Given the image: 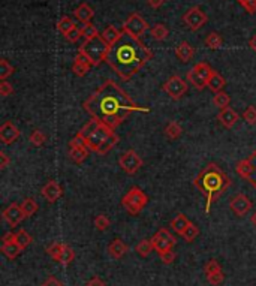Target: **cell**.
I'll return each mask as SVG.
<instances>
[{
	"label": "cell",
	"instance_id": "obj_1",
	"mask_svg": "<svg viewBox=\"0 0 256 286\" xmlns=\"http://www.w3.org/2000/svg\"><path fill=\"white\" fill-rule=\"evenodd\" d=\"M91 119L116 130L133 113H150V108L135 104L128 93L113 80H107L83 104Z\"/></svg>",
	"mask_w": 256,
	"mask_h": 286
},
{
	"label": "cell",
	"instance_id": "obj_2",
	"mask_svg": "<svg viewBox=\"0 0 256 286\" xmlns=\"http://www.w3.org/2000/svg\"><path fill=\"white\" fill-rule=\"evenodd\" d=\"M153 53L150 48H147L138 38H133L123 32L119 42L111 46L105 63L116 72L120 80L129 81L147 65Z\"/></svg>",
	"mask_w": 256,
	"mask_h": 286
},
{
	"label": "cell",
	"instance_id": "obj_3",
	"mask_svg": "<svg viewBox=\"0 0 256 286\" xmlns=\"http://www.w3.org/2000/svg\"><path fill=\"white\" fill-rule=\"evenodd\" d=\"M232 180L216 164L206 165L193 178V186L206 197V213L209 214L212 204L217 201L222 194L231 186Z\"/></svg>",
	"mask_w": 256,
	"mask_h": 286
},
{
	"label": "cell",
	"instance_id": "obj_4",
	"mask_svg": "<svg viewBox=\"0 0 256 286\" xmlns=\"http://www.w3.org/2000/svg\"><path fill=\"white\" fill-rule=\"evenodd\" d=\"M80 133L85 138L87 149L96 153L97 149H99L111 135H114V130L110 129L108 126L102 124L100 122L91 119L87 124H84V127L80 130Z\"/></svg>",
	"mask_w": 256,
	"mask_h": 286
},
{
	"label": "cell",
	"instance_id": "obj_5",
	"mask_svg": "<svg viewBox=\"0 0 256 286\" xmlns=\"http://www.w3.org/2000/svg\"><path fill=\"white\" fill-rule=\"evenodd\" d=\"M110 50H111V46L104 41V38L99 33L97 36L83 42L81 46L78 48V53L84 56L91 66H99L102 62H105Z\"/></svg>",
	"mask_w": 256,
	"mask_h": 286
},
{
	"label": "cell",
	"instance_id": "obj_6",
	"mask_svg": "<svg viewBox=\"0 0 256 286\" xmlns=\"http://www.w3.org/2000/svg\"><path fill=\"white\" fill-rule=\"evenodd\" d=\"M147 204H148V197L138 186H133L128 194L122 198V205L126 208V211L132 216L139 214Z\"/></svg>",
	"mask_w": 256,
	"mask_h": 286
},
{
	"label": "cell",
	"instance_id": "obj_7",
	"mask_svg": "<svg viewBox=\"0 0 256 286\" xmlns=\"http://www.w3.org/2000/svg\"><path fill=\"white\" fill-rule=\"evenodd\" d=\"M212 74H213V69L210 68V65L206 62H199L187 72L186 78L195 88L204 90V87H207V82L210 80Z\"/></svg>",
	"mask_w": 256,
	"mask_h": 286
},
{
	"label": "cell",
	"instance_id": "obj_8",
	"mask_svg": "<svg viewBox=\"0 0 256 286\" xmlns=\"http://www.w3.org/2000/svg\"><path fill=\"white\" fill-rule=\"evenodd\" d=\"M147 30H150L148 23L138 14V12H132L126 18V21L123 23V32L128 33L133 38H141Z\"/></svg>",
	"mask_w": 256,
	"mask_h": 286
},
{
	"label": "cell",
	"instance_id": "obj_9",
	"mask_svg": "<svg viewBox=\"0 0 256 286\" xmlns=\"http://www.w3.org/2000/svg\"><path fill=\"white\" fill-rule=\"evenodd\" d=\"M207 21H209V17H207V14L199 6H193V8L187 9L184 12V15H183V23L192 32L199 30L202 26L207 24Z\"/></svg>",
	"mask_w": 256,
	"mask_h": 286
},
{
	"label": "cell",
	"instance_id": "obj_10",
	"mask_svg": "<svg viewBox=\"0 0 256 286\" xmlns=\"http://www.w3.org/2000/svg\"><path fill=\"white\" fill-rule=\"evenodd\" d=\"M164 91L170 96L172 101H178L181 99L186 91H187V84L183 78H180L178 75H172L168 81L164 84Z\"/></svg>",
	"mask_w": 256,
	"mask_h": 286
},
{
	"label": "cell",
	"instance_id": "obj_11",
	"mask_svg": "<svg viewBox=\"0 0 256 286\" xmlns=\"http://www.w3.org/2000/svg\"><path fill=\"white\" fill-rule=\"evenodd\" d=\"M151 242H153L155 250H156L159 255L164 253V252H167V250H171V249L175 246V239H174V235L171 234L168 229H165V228L159 229V231L153 235Z\"/></svg>",
	"mask_w": 256,
	"mask_h": 286
},
{
	"label": "cell",
	"instance_id": "obj_12",
	"mask_svg": "<svg viewBox=\"0 0 256 286\" xmlns=\"http://www.w3.org/2000/svg\"><path fill=\"white\" fill-rule=\"evenodd\" d=\"M119 165L122 166V169H123L126 174L133 175V174H136V172L139 171V168L142 166V159L138 156L136 152L128 150V152H125V153L120 156Z\"/></svg>",
	"mask_w": 256,
	"mask_h": 286
},
{
	"label": "cell",
	"instance_id": "obj_13",
	"mask_svg": "<svg viewBox=\"0 0 256 286\" xmlns=\"http://www.w3.org/2000/svg\"><path fill=\"white\" fill-rule=\"evenodd\" d=\"M20 136V129L12 122H5L0 126V141L6 146L15 142Z\"/></svg>",
	"mask_w": 256,
	"mask_h": 286
},
{
	"label": "cell",
	"instance_id": "obj_14",
	"mask_svg": "<svg viewBox=\"0 0 256 286\" xmlns=\"http://www.w3.org/2000/svg\"><path fill=\"white\" fill-rule=\"evenodd\" d=\"M24 217H26V216H24V213H23V210H21V205L11 204L9 207H6V208L3 210V219H5V220L8 222V225L12 226V228H15Z\"/></svg>",
	"mask_w": 256,
	"mask_h": 286
},
{
	"label": "cell",
	"instance_id": "obj_15",
	"mask_svg": "<svg viewBox=\"0 0 256 286\" xmlns=\"http://www.w3.org/2000/svg\"><path fill=\"white\" fill-rule=\"evenodd\" d=\"M231 210L237 214V216H244L250 208H252V201L244 195V194H238L235 195L231 203H229Z\"/></svg>",
	"mask_w": 256,
	"mask_h": 286
},
{
	"label": "cell",
	"instance_id": "obj_16",
	"mask_svg": "<svg viewBox=\"0 0 256 286\" xmlns=\"http://www.w3.org/2000/svg\"><path fill=\"white\" fill-rule=\"evenodd\" d=\"M41 195L48 201V203H56L60 197H62V187L59 186V183L56 180H49L41 190Z\"/></svg>",
	"mask_w": 256,
	"mask_h": 286
},
{
	"label": "cell",
	"instance_id": "obj_17",
	"mask_svg": "<svg viewBox=\"0 0 256 286\" xmlns=\"http://www.w3.org/2000/svg\"><path fill=\"white\" fill-rule=\"evenodd\" d=\"M195 56V50L189 42H181L175 46V57L178 60H181L183 63H187L192 60V57Z\"/></svg>",
	"mask_w": 256,
	"mask_h": 286
},
{
	"label": "cell",
	"instance_id": "obj_18",
	"mask_svg": "<svg viewBox=\"0 0 256 286\" xmlns=\"http://www.w3.org/2000/svg\"><path fill=\"white\" fill-rule=\"evenodd\" d=\"M90 69H91L90 62L85 59L83 54L78 53L77 57H75V60H74V65H72V72L77 77H84V75H87L90 72Z\"/></svg>",
	"mask_w": 256,
	"mask_h": 286
},
{
	"label": "cell",
	"instance_id": "obj_19",
	"mask_svg": "<svg viewBox=\"0 0 256 286\" xmlns=\"http://www.w3.org/2000/svg\"><path fill=\"white\" fill-rule=\"evenodd\" d=\"M217 120L222 123L226 129H231L234 127V124L238 122V114L232 110V108H223L220 110L219 116H217Z\"/></svg>",
	"mask_w": 256,
	"mask_h": 286
},
{
	"label": "cell",
	"instance_id": "obj_20",
	"mask_svg": "<svg viewBox=\"0 0 256 286\" xmlns=\"http://www.w3.org/2000/svg\"><path fill=\"white\" fill-rule=\"evenodd\" d=\"M108 252H110V255L114 258V259H120V258H123L125 255H126V252H128V246L125 245L120 239H114L110 246H108Z\"/></svg>",
	"mask_w": 256,
	"mask_h": 286
},
{
	"label": "cell",
	"instance_id": "obj_21",
	"mask_svg": "<svg viewBox=\"0 0 256 286\" xmlns=\"http://www.w3.org/2000/svg\"><path fill=\"white\" fill-rule=\"evenodd\" d=\"M122 35H123V32H120L116 26H108L100 33V36L104 38V41L107 42L110 46H113L116 42H119V39L122 38Z\"/></svg>",
	"mask_w": 256,
	"mask_h": 286
},
{
	"label": "cell",
	"instance_id": "obj_22",
	"mask_svg": "<svg viewBox=\"0 0 256 286\" xmlns=\"http://www.w3.org/2000/svg\"><path fill=\"white\" fill-rule=\"evenodd\" d=\"M93 15H94V12H93V9L90 8L88 3H81V5L74 11V17H75L78 21H81V23H90V20L93 18Z\"/></svg>",
	"mask_w": 256,
	"mask_h": 286
},
{
	"label": "cell",
	"instance_id": "obj_23",
	"mask_svg": "<svg viewBox=\"0 0 256 286\" xmlns=\"http://www.w3.org/2000/svg\"><path fill=\"white\" fill-rule=\"evenodd\" d=\"M189 219L183 214V213H180V214H177L172 220H171L170 226L172 228V231L174 232H177L178 235H181L183 232H184V229L189 226Z\"/></svg>",
	"mask_w": 256,
	"mask_h": 286
},
{
	"label": "cell",
	"instance_id": "obj_24",
	"mask_svg": "<svg viewBox=\"0 0 256 286\" xmlns=\"http://www.w3.org/2000/svg\"><path fill=\"white\" fill-rule=\"evenodd\" d=\"M77 29V24H75V21L72 20V18H69V17H62L60 20H59V23H57V30L63 35V36H66V35H69L72 30H75Z\"/></svg>",
	"mask_w": 256,
	"mask_h": 286
},
{
	"label": "cell",
	"instance_id": "obj_25",
	"mask_svg": "<svg viewBox=\"0 0 256 286\" xmlns=\"http://www.w3.org/2000/svg\"><path fill=\"white\" fill-rule=\"evenodd\" d=\"M226 85V82H225V78L217 72V71H213V74H212V77H210V80L207 82V87L214 91V93H217V91H222L223 90V87Z\"/></svg>",
	"mask_w": 256,
	"mask_h": 286
},
{
	"label": "cell",
	"instance_id": "obj_26",
	"mask_svg": "<svg viewBox=\"0 0 256 286\" xmlns=\"http://www.w3.org/2000/svg\"><path fill=\"white\" fill-rule=\"evenodd\" d=\"M150 35L155 41H165L170 35V30L165 24L159 23V24H155L151 29H150Z\"/></svg>",
	"mask_w": 256,
	"mask_h": 286
},
{
	"label": "cell",
	"instance_id": "obj_27",
	"mask_svg": "<svg viewBox=\"0 0 256 286\" xmlns=\"http://www.w3.org/2000/svg\"><path fill=\"white\" fill-rule=\"evenodd\" d=\"M88 156V149L87 147H71L69 150V158L75 164H83Z\"/></svg>",
	"mask_w": 256,
	"mask_h": 286
},
{
	"label": "cell",
	"instance_id": "obj_28",
	"mask_svg": "<svg viewBox=\"0 0 256 286\" xmlns=\"http://www.w3.org/2000/svg\"><path fill=\"white\" fill-rule=\"evenodd\" d=\"M164 133H165V136H167L168 139H177V138H180V136H181L183 129H181V126L175 122V120H171V122L165 126Z\"/></svg>",
	"mask_w": 256,
	"mask_h": 286
},
{
	"label": "cell",
	"instance_id": "obj_29",
	"mask_svg": "<svg viewBox=\"0 0 256 286\" xmlns=\"http://www.w3.org/2000/svg\"><path fill=\"white\" fill-rule=\"evenodd\" d=\"M237 174L241 177V178H244V180H249L250 178V175H252V165L249 162V159H243V161H240L238 164H237Z\"/></svg>",
	"mask_w": 256,
	"mask_h": 286
},
{
	"label": "cell",
	"instance_id": "obj_30",
	"mask_svg": "<svg viewBox=\"0 0 256 286\" xmlns=\"http://www.w3.org/2000/svg\"><path fill=\"white\" fill-rule=\"evenodd\" d=\"M135 250H136V253H138L141 258H147V256L155 250L153 242H151V240H141V242L136 245Z\"/></svg>",
	"mask_w": 256,
	"mask_h": 286
},
{
	"label": "cell",
	"instance_id": "obj_31",
	"mask_svg": "<svg viewBox=\"0 0 256 286\" xmlns=\"http://www.w3.org/2000/svg\"><path fill=\"white\" fill-rule=\"evenodd\" d=\"M229 102H231V96L225 91H217L214 93L213 98V104L217 107V108H228L229 107Z\"/></svg>",
	"mask_w": 256,
	"mask_h": 286
},
{
	"label": "cell",
	"instance_id": "obj_32",
	"mask_svg": "<svg viewBox=\"0 0 256 286\" xmlns=\"http://www.w3.org/2000/svg\"><path fill=\"white\" fill-rule=\"evenodd\" d=\"M15 234H17V245L20 246L23 250L32 245L33 239H32V235H30L26 229H18Z\"/></svg>",
	"mask_w": 256,
	"mask_h": 286
},
{
	"label": "cell",
	"instance_id": "obj_33",
	"mask_svg": "<svg viewBox=\"0 0 256 286\" xmlns=\"http://www.w3.org/2000/svg\"><path fill=\"white\" fill-rule=\"evenodd\" d=\"M21 247L17 243H11V245H3L2 246V252L8 259H15L20 253H21Z\"/></svg>",
	"mask_w": 256,
	"mask_h": 286
},
{
	"label": "cell",
	"instance_id": "obj_34",
	"mask_svg": "<svg viewBox=\"0 0 256 286\" xmlns=\"http://www.w3.org/2000/svg\"><path fill=\"white\" fill-rule=\"evenodd\" d=\"M38 204H36V201L33 200V198H26L24 201H23V204H21V210H23V213H24V216L26 217H30V216H33L36 211H38Z\"/></svg>",
	"mask_w": 256,
	"mask_h": 286
},
{
	"label": "cell",
	"instance_id": "obj_35",
	"mask_svg": "<svg viewBox=\"0 0 256 286\" xmlns=\"http://www.w3.org/2000/svg\"><path fill=\"white\" fill-rule=\"evenodd\" d=\"M74 259H75V252H74V249L65 245V249H63V252H62V255H60V258H59L57 262L66 267V265H69Z\"/></svg>",
	"mask_w": 256,
	"mask_h": 286
},
{
	"label": "cell",
	"instance_id": "obj_36",
	"mask_svg": "<svg viewBox=\"0 0 256 286\" xmlns=\"http://www.w3.org/2000/svg\"><path fill=\"white\" fill-rule=\"evenodd\" d=\"M206 45H207L210 50H219V48L223 45V39H222V36H220L219 33L212 32V33H209L207 38H206Z\"/></svg>",
	"mask_w": 256,
	"mask_h": 286
},
{
	"label": "cell",
	"instance_id": "obj_37",
	"mask_svg": "<svg viewBox=\"0 0 256 286\" xmlns=\"http://www.w3.org/2000/svg\"><path fill=\"white\" fill-rule=\"evenodd\" d=\"M198 235H199V228H198L195 223H192V222L189 223V226H187V228L184 229V232L181 234V237H183L187 243H192Z\"/></svg>",
	"mask_w": 256,
	"mask_h": 286
},
{
	"label": "cell",
	"instance_id": "obj_38",
	"mask_svg": "<svg viewBox=\"0 0 256 286\" xmlns=\"http://www.w3.org/2000/svg\"><path fill=\"white\" fill-rule=\"evenodd\" d=\"M12 74H14V66L6 59H2L0 60V80L6 81V78L11 77Z\"/></svg>",
	"mask_w": 256,
	"mask_h": 286
},
{
	"label": "cell",
	"instance_id": "obj_39",
	"mask_svg": "<svg viewBox=\"0 0 256 286\" xmlns=\"http://www.w3.org/2000/svg\"><path fill=\"white\" fill-rule=\"evenodd\" d=\"M63 249H65V245L54 242V243H51V245L46 247V253H48V255H49V256L54 259V261H59V258H60V255H62Z\"/></svg>",
	"mask_w": 256,
	"mask_h": 286
},
{
	"label": "cell",
	"instance_id": "obj_40",
	"mask_svg": "<svg viewBox=\"0 0 256 286\" xmlns=\"http://www.w3.org/2000/svg\"><path fill=\"white\" fill-rule=\"evenodd\" d=\"M80 29H81V32H83V38H84V41L91 39V38H94V36L99 35L97 29H96L91 23H83V26H81Z\"/></svg>",
	"mask_w": 256,
	"mask_h": 286
},
{
	"label": "cell",
	"instance_id": "obj_41",
	"mask_svg": "<svg viewBox=\"0 0 256 286\" xmlns=\"http://www.w3.org/2000/svg\"><path fill=\"white\" fill-rule=\"evenodd\" d=\"M29 141L35 147H42L43 142H45V135H43L41 130H33L30 133V136H29Z\"/></svg>",
	"mask_w": 256,
	"mask_h": 286
},
{
	"label": "cell",
	"instance_id": "obj_42",
	"mask_svg": "<svg viewBox=\"0 0 256 286\" xmlns=\"http://www.w3.org/2000/svg\"><path fill=\"white\" fill-rule=\"evenodd\" d=\"M207 280H209V283L213 286H219L223 283V280H225V274H223V271L220 270V271H214V273H210V274H207Z\"/></svg>",
	"mask_w": 256,
	"mask_h": 286
},
{
	"label": "cell",
	"instance_id": "obj_43",
	"mask_svg": "<svg viewBox=\"0 0 256 286\" xmlns=\"http://www.w3.org/2000/svg\"><path fill=\"white\" fill-rule=\"evenodd\" d=\"M243 119L246 120L247 124L255 126L256 124V108L253 107V105H250V107H247V108L244 110V113H243Z\"/></svg>",
	"mask_w": 256,
	"mask_h": 286
},
{
	"label": "cell",
	"instance_id": "obj_44",
	"mask_svg": "<svg viewBox=\"0 0 256 286\" xmlns=\"http://www.w3.org/2000/svg\"><path fill=\"white\" fill-rule=\"evenodd\" d=\"M110 225H111V220H110L105 214H99V216H96V219H94V226H96V229H99V231H105Z\"/></svg>",
	"mask_w": 256,
	"mask_h": 286
},
{
	"label": "cell",
	"instance_id": "obj_45",
	"mask_svg": "<svg viewBox=\"0 0 256 286\" xmlns=\"http://www.w3.org/2000/svg\"><path fill=\"white\" fill-rule=\"evenodd\" d=\"M238 5L247 12V14H256V0H237Z\"/></svg>",
	"mask_w": 256,
	"mask_h": 286
},
{
	"label": "cell",
	"instance_id": "obj_46",
	"mask_svg": "<svg viewBox=\"0 0 256 286\" xmlns=\"http://www.w3.org/2000/svg\"><path fill=\"white\" fill-rule=\"evenodd\" d=\"M247 159H249V162L252 165V169H253V171H252V175H250V178H249L247 181H249V183H250V184L256 189V150L250 155V156H249V158H247Z\"/></svg>",
	"mask_w": 256,
	"mask_h": 286
},
{
	"label": "cell",
	"instance_id": "obj_47",
	"mask_svg": "<svg viewBox=\"0 0 256 286\" xmlns=\"http://www.w3.org/2000/svg\"><path fill=\"white\" fill-rule=\"evenodd\" d=\"M222 270V267H220V264L216 261V259H210L206 265H204V273L206 274H210V273H214V271H220Z\"/></svg>",
	"mask_w": 256,
	"mask_h": 286
},
{
	"label": "cell",
	"instance_id": "obj_48",
	"mask_svg": "<svg viewBox=\"0 0 256 286\" xmlns=\"http://www.w3.org/2000/svg\"><path fill=\"white\" fill-rule=\"evenodd\" d=\"M69 147H87V142H85V138L78 132L71 141H69Z\"/></svg>",
	"mask_w": 256,
	"mask_h": 286
},
{
	"label": "cell",
	"instance_id": "obj_49",
	"mask_svg": "<svg viewBox=\"0 0 256 286\" xmlns=\"http://www.w3.org/2000/svg\"><path fill=\"white\" fill-rule=\"evenodd\" d=\"M66 38V41L68 42H72V43H75L77 41H80L81 38H83V32H81V29L80 27H77L75 30H72L69 35H66L65 36Z\"/></svg>",
	"mask_w": 256,
	"mask_h": 286
},
{
	"label": "cell",
	"instance_id": "obj_50",
	"mask_svg": "<svg viewBox=\"0 0 256 286\" xmlns=\"http://www.w3.org/2000/svg\"><path fill=\"white\" fill-rule=\"evenodd\" d=\"M159 256H161V259H162V262L167 264V265H170V264H172V262L175 261V252H174L172 249L164 252V253H161Z\"/></svg>",
	"mask_w": 256,
	"mask_h": 286
},
{
	"label": "cell",
	"instance_id": "obj_51",
	"mask_svg": "<svg viewBox=\"0 0 256 286\" xmlns=\"http://www.w3.org/2000/svg\"><path fill=\"white\" fill-rule=\"evenodd\" d=\"M12 93H14V87H12V84H9L8 81L0 82V94H2L3 98L11 96Z\"/></svg>",
	"mask_w": 256,
	"mask_h": 286
},
{
	"label": "cell",
	"instance_id": "obj_52",
	"mask_svg": "<svg viewBox=\"0 0 256 286\" xmlns=\"http://www.w3.org/2000/svg\"><path fill=\"white\" fill-rule=\"evenodd\" d=\"M3 245H11V243H17V234L15 232H6L2 239Z\"/></svg>",
	"mask_w": 256,
	"mask_h": 286
},
{
	"label": "cell",
	"instance_id": "obj_53",
	"mask_svg": "<svg viewBox=\"0 0 256 286\" xmlns=\"http://www.w3.org/2000/svg\"><path fill=\"white\" fill-rule=\"evenodd\" d=\"M85 286H105V282H104L100 277L94 276V277H91L90 280H87Z\"/></svg>",
	"mask_w": 256,
	"mask_h": 286
},
{
	"label": "cell",
	"instance_id": "obj_54",
	"mask_svg": "<svg viewBox=\"0 0 256 286\" xmlns=\"http://www.w3.org/2000/svg\"><path fill=\"white\" fill-rule=\"evenodd\" d=\"M9 158L6 156V153L5 152H0V169H5L8 165H9Z\"/></svg>",
	"mask_w": 256,
	"mask_h": 286
},
{
	"label": "cell",
	"instance_id": "obj_55",
	"mask_svg": "<svg viewBox=\"0 0 256 286\" xmlns=\"http://www.w3.org/2000/svg\"><path fill=\"white\" fill-rule=\"evenodd\" d=\"M147 3H148L153 9H159V8L165 3V0H147Z\"/></svg>",
	"mask_w": 256,
	"mask_h": 286
},
{
	"label": "cell",
	"instance_id": "obj_56",
	"mask_svg": "<svg viewBox=\"0 0 256 286\" xmlns=\"http://www.w3.org/2000/svg\"><path fill=\"white\" fill-rule=\"evenodd\" d=\"M42 286H63V285H62V283H60V282H59L56 277H49V279H48V280H46Z\"/></svg>",
	"mask_w": 256,
	"mask_h": 286
},
{
	"label": "cell",
	"instance_id": "obj_57",
	"mask_svg": "<svg viewBox=\"0 0 256 286\" xmlns=\"http://www.w3.org/2000/svg\"><path fill=\"white\" fill-rule=\"evenodd\" d=\"M249 46H250V48H252V50H253V51L256 53V33H255V36H252V39L249 41Z\"/></svg>",
	"mask_w": 256,
	"mask_h": 286
},
{
	"label": "cell",
	"instance_id": "obj_58",
	"mask_svg": "<svg viewBox=\"0 0 256 286\" xmlns=\"http://www.w3.org/2000/svg\"><path fill=\"white\" fill-rule=\"evenodd\" d=\"M250 222H252V225H255L256 226V211L252 214V217H250Z\"/></svg>",
	"mask_w": 256,
	"mask_h": 286
}]
</instances>
